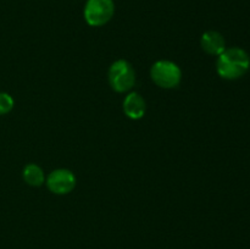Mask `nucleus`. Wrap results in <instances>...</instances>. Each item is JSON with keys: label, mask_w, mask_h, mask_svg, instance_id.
<instances>
[{"label": "nucleus", "mask_w": 250, "mask_h": 249, "mask_svg": "<svg viewBox=\"0 0 250 249\" xmlns=\"http://www.w3.org/2000/svg\"><path fill=\"white\" fill-rule=\"evenodd\" d=\"M150 76L156 85L164 89H171L180 84L182 71L172 61L160 60L151 66Z\"/></svg>", "instance_id": "2"}, {"label": "nucleus", "mask_w": 250, "mask_h": 249, "mask_svg": "<svg viewBox=\"0 0 250 249\" xmlns=\"http://www.w3.org/2000/svg\"><path fill=\"white\" fill-rule=\"evenodd\" d=\"M124 111L129 119H142L146 114V102L138 93H129L124 100Z\"/></svg>", "instance_id": "7"}, {"label": "nucleus", "mask_w": 250, "mask_h": 249, "mask_svg": "<svg viewBox=\"0 0 250 249\" xmlns=\"http://www.w3.org/2000/svg\"><path fill=\"white\" fill-rule=\"evenodd\" d=\"M202 48L210 55H217L226 50V43L221 33L216 31H208L202 36Z\"/></svg>", "instance_id": "6"}, {"label": "nucleus", "mask_w": 250, "mask_h": 249, "mask_svg": "<svg viewBox=\"0 0 250 249\" xmlns=\"http://www.w3.org/2000/svg\"><path fill=\"white\" fill-rule=\"evenodd\" d=\"M46 186L54 194H67L76 187V177L67 168H58L48 176Z\"/></svg>", "instance_id": "5"}, {"label": "nucleus", "mask_w": 250, "mask_h": 249, "mask_svg": "<svg viewBox=\"0 0 250 249\" xmlns=\"http://www.w3.org/2000/svg\"><path fill=\"white\" fill-rule=\"evenodd\" d=\"M250 59L247 51L239 48L226 49L219 55L216 70L220 77L225 80H237L248 72Z\"/></svg>", "instance_id": "1"}, {"label": "nucleus", "mask_w": 250, "mask_h": 249, "mask_svg": "<svg viewBox=\"0 0 250 249\" xmlns=\"http://www.w3.org/2000/svg\"><path fill=\"white\" fill-rule=\"evenodd\" d=\"M23 180L28 183L29 186L33 187H39L45 181L43 170L36 164H28L23 168Z\"/></svg>", "instance_id": "8"}, {"label": "nucleus", "mask_w": 250, "mask_h": 249, "mask_svg": "<svg viewBox=\"0 0 250 249\" xmlns=\"http://www.w3.org/2000/svg\"><path fill=\"white\" fill-rule=\"evenodd\" d=\"M115 14L114 0H87L84 20L89 26L100 27L106 24Z\"/></svg>", "instance_id": "4"}, {"label": "nucleus", "mask_w": 250, "mask_h": 249, "mask_svg": "<svg viewBox=\"0 0 250 249\" xmlns=\"http://www.w3.org/2000/svg\"><path fill=\"white\" fill-rule=\"evenodd\" d=\"M109 82L114 90L119 93L132 89L136 83V72L131 63L126 60H117L110 66Z\"/></svg>", "instance_id": "3"}, {"label": "nucleus", "mask_w": 250, "mask_h": 249, "mask_svg": "<svg viewBox=\"0 0 250 249\" xmlns=\"http://www.w3.org/2000/svg\"><path fill=\"white\" fill-rule=\"evenodd\" d=\"M14 107V99L7 93H0V115L10 112Z\"/></svg>", "instance_id": "9"}]
</instances>
